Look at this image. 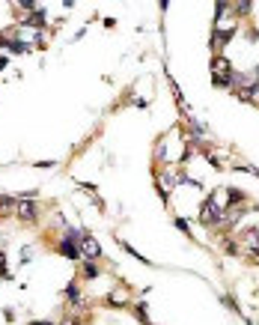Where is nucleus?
I'll list each match as a JSON object with an SVG mask.
<instances>
[{
  "mask_svg": "<svg viewBox=\"0 0 259 325\" xmlns=\"http://www.w3.org/2000/svg\"><path fill=\"white\" fill-rule=\"evenodd\" d=\"M212 78L218 87H230L233 84V66L224 60V57H215L212 60Z\"/></svg>",
  "mask_w": 259,
  "mask_h": 325,
  "instance_id": "f257e3e1",
  "label": "nucleus"
},
{
  "mask_svg": "<svg viewBox=\"0 0 259 325\" xmlns=\"http://www.w3.org/2000/svg\"><path fill=\"white\" fill-rule=\"evenodd\" d=\"M200 218H203V224H224V215H221V209H218V203H215V197H209L206 203H203V212H200Z\"/></svg>",
  "mask_w": 259,
  "mask_h": 325,
  "instance_id": "f03ea898",
  "label": "nucleus"
},
{
  "mask_svg": "<svg viewBox=\"0 0 259 325\" xmlns=\"http://www.w3.org/2000/svg\"><path fill=\"white\" fill-rule=\"evenodd\" d=\"M15 212H18V218H21V221H27V224H33V221L39 218V212H36V203H33V200H27V197L15 200Z\"/></svg>",
  "mask_w": 259,
  "mask_h": 325,
  "instance_id": "7ed1b4c3",
  "label": "nucleus"
},
{
  "mask_svg": "<svg viewBox=\"0 0 259 325\" xmlns=\"http://www.w3.org/2000/svg\"><path fill=\"white\" fill-rule=\"evenodd\" d=\"M78 248H81V257H86V260H95V257L101 254V245H98V239H92V236H84Z\"/></svg>",
  "mask_w": 259,
  "mask_h": 325,
  "instance_id": "20e7f679",
  "label": "nucleus"
},
{
  "mask_svg": "<svg viewBox=\"0 0 259 325\" xmlns=\"http://www.w3.org/2000/svg\"><path fill=\"white\" fill-rule=\"evenodd\" d=\"M57 248H60V254H63L66 260H81V248H78V242H72V239H66V236L60 239Z\"/></svg>",
  "mask_w": 259,
  "mask_h": 325,
  "instance_id": "39448f33",
  "label": "nucleus"
},
{
  "mask_svg": "<svg viewBox=\"0 0 259 325\" xmlns=\"http://www.w3.org/2000/svg\"><path fill=\"white\" fill-rule=\"evenodd\" d=\"M98 275H101V272H98V266H95V263H92V260H89V263H86V266H84V278H86V281H95V278H98Z\"/></svg>",
  "mask_w": 259,
  "mask_h": 325,
  "instance_id": "423d86ee",
  "label": "nucleus"
},
{
  "mask_svg": "<svg viewBox=\"0 0 259 325\" xmlns=\"http://www.w3.org/2000/svg\"><path fill=\"white\" fill-rule=\"evenodd\" d=\"M66 299H69L72 305L81 302V290H78V284H69V287H66Z\"/></svg>",
  "mask_w": 259,
  "mask_h": 325,
  "instance_id": "0eeeda50",
  "label": "nucleus"
},
{
  "mask_svg": "<svg viewBox=\"0 0 259 325\" xmlns=\"http://www.w3.org/2000/svg\"><path fill=\"white\" fill-rule=\"evenodd\" d=\"M107 305H110V308H122V305H128V299H125L122 293H110V299H107Z\"/></svg>",
  "mask_w": 259,
  "mask_h": 325,
  "instance_id": "6e6552de",
  "label": "nucleus"
},
{
  "mask_svg": "<svg viewBox=\"0 0 259 325\" xmlns=\"http://www.w3.org/2000/svg\"><path fill=\"white\" fill-rule=\"evenodd\" d=\"M12 206H15V200H12V197H6V194H0V215H6Z\"/></svg>",
  "mask_w": 259,
  "mask_h": 325,
  "instance_id": "1a4fd4ad",
  "label": "nucleus"
},
{
  "mask_svg": "<svg viewBox=\"0 0 259 325\" xmlns=\"http://www.w3.org/2000/svg\"><path fill=\"white\" fill-rule=\"evenodd\" d=\"M236 15H251V3H236Z\"/></svg>",
  "mask_w": 259,
  "mask_h": 325,
  "instance_id": "9d476101",
  "label": "nucleus"
},
{
  "mask_svg": "<svg viewBox=\"0 0 259 325\" xmlns=\"http://www.w3.org/2000/svg\"><path fill=\"white\" fill-rule=\"evenodd\" d=\"M176 227H179V230H182V233H188V230H191V227H188V221H185V218H176Z\"/></svg>",
  "mask_w": 259,
  "mask_h": 325,
  "instance_id": "9b49d317",
  "label": "nucleus"
},
{
  "mask_svg": "<svg viewBox=\"0 0 259 325\" xmlns=\"http://www.w3.org/2000/svg\"><path fill=\"white\" fill-rule=\"evenodd\" d=\"M6 63H9V57H0V72L6 69Z\"/></svg>",
  "mask_w": 259,
  "mask_h": 325,
  "instance_id": "f8f14e48",
  "label": "nucleus"
},
{
  "mask_svg": "<svg viewBox=\"0 0 259 325\" xmlns=\"http://www.w3.org/2000/svg\"><path fill=\"white\" fill-rule=\"evenodd\" d=\"M30 325H54V323H45V320H42V323H30Z\"/></svg>",
  "mask_w": 259,
  "mask_h": 325,
  "instance_id": "ddd939ff",
  "label": "nucleus"
}]
</instances>
